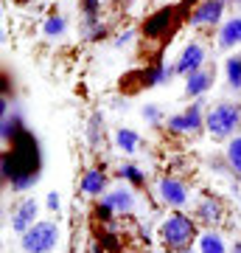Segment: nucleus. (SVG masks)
I'll return each instance as SVG.
<instances>
[{
	"mask_svg": "<svg viewBox=\"0 0 241 253\" xmlns=\"http://www.w3.org/2000/svg\"><path fill=\"white\" fill-rule=\"evenodd\" d=\"M132 208H135V191L129 186H118V189H109L101 197L96 214L101 219H109V214H129Z\"/></svg>",
	"mask_w": 241,
	"mask_h": 253,
	"instance_id": "nucleus-6",
	"label": "nucleus"
},
{
	"mask_svg": "<svg viewBox=\"0 0 241 253\" xmlns=\"http://www.w3.org/2000/svg\"><path fill=\"white\" fill-rule=\"evenodd\" d=\"M171 14H174V11H171V9H163V11H157V17H154V20H149V23H146V34H160L163 28L169 26Z\"/></svg>",
	"mask_w": 241,
	"mask_h": 253,
	"instance_id": "nucleus-22",
	"label": "nucleus"
},
{
	"mask_svg": "<svg viewBox=\"0 0 241 253\" xmlns=\"http://www.w3.org/2000/svg\"><path fill=\"white\" fill-rule=\"evenodd\" d=\"M224 161L230 166V172L236 177H241V135H233L224 146Z\"/></svg>",
	"mask_w": 241,
	"mask_h": 253,
	"instance_id": "nucleus-18",
	"label": "nucleus"
},
{
	"mask_svg": "<svg viewBox=\"0 0 241 253\" xmlns=\"http://www.w3.org/2000/svg\"><path fill=\"white\" fill-rule=\"evenodd\" d=\"M222 217H224V206H222V200L213 197V194H205L199 200L197 211H194V219L202 222V225H216Z\"/></svg>",
	"mask_w": 241,
	"mask_h": 253,
	"instance_id": "nucleus-12",
	"label": "nucleus"
},
{
	"mask_svg": "<svg viewBox=\"0 0 241 253\" xmlns=\"http://www.w3.org/2000/svg\"><path fill=\"white\" fill-rule=\"evenodd\" d=\"M213 79H216V68L205 65V68H199V71L188 73L185 76V93L191 99H202L210 87H213Z\"/></svg>",
	"mask_w": 241,
	"mask_h": 253,
	"instance_id": "nucleus-10",
	"label": "nucleus"
},
{
	"mask_svg": "<svg viewBox=\"0 0 241 253\" xmlns=\"http://www.w3.org/2000/svg\"><path fill=\"white\" fill-rule=\"evenodd\" d=\"M45 206H48V211H59V206H62V197H59V191H48V197H45Z\"/></svg>",
	"mask_w": 241,
	"mask_h": 253,
	"instance_id": "nucleus-27",
	"label": "nucleus"
},
{
	"mask_svg": "<svg viewBox=\"0 0 241 253\" xmlns=\"http://www.w3.org/2000/svg\"><path fill=\"white\" fill-rule=\"evenodd\" d=\"M216 45L222 48V51H230V48L241 45V14H236V17H227L222 26H219Z\"/></svg>",
	"mask_w": 241,
	"mask_h": 253,
	"instance_id": "nucleus-13",
	"label": "nucleus"
},
{
	"mask_svg": "<svg viewBox=\"0 0 241 253\" xmlns=\"http://www.w3.org/2000/svg\"><path fill=\"white\" fill-rule=\"evenodd\" d=\"M36 217H39V203H36L34 197L20 200V206L14 208V214H11V228H14L17 234H26L34 222H39Z\"/></svg>",
	"mask_w": 241,
	"mask_h": 253,
	"instance_id": "nucleus-11",
	"label": "nucleus"
},
{
	"mask_svg": "<svg viewBox=\"0 0 241 253\" xmlns=\"http://www.w3.org/2000/svg\"><path fill=\"white\" fill-rule=\"evenodd\" d=\"M199 253H230L227 251V245H224V236L219 231H205V234H199Z\"/></svg>",
	"mask_w": 241,
	"mask_h": 253,
	"instance_id": "nucleus-17",
	"label": "nucleus"
},
{
	"mask_svg": "<svg viewBox=\"0 0 241 253\" xmlns=\"http://www.w3.org/2000/svg\"><path fill=\"white\" fill-rule=\"evenodd\" d=\"M205 101L197 99L191 107H185L182 113L169 118V132L174 135H188V132H197L199 126H205Z\"/></svg>",
	"mask_w": 241,
	"mask_h": 253,
	"instance_id": "nucleus-5",
	"label": "nucleus"
},
{
	"mask_svg": "<svg viewBox=\"0 0 241 253\" xmlns=\"http://www.w3.org/2000/svg\"><path fill=\"white\" fill-rule=\"evenodd\" d=\"M199 239L197 234V219L188 214H171L160 225V242L166 245V251H182L191 248V242Z\"/></svg>",
	"mask_w": 241,
	"mask_h": 253,
	"instance_id": "nucleus-3",
	"label": "nucleus"
},
{
	"mask_svg": "<svg viewBox=\"0 0 241 253\" xmlns=\"http://www.w3.org/2000/svg\"><path fill=\"white\" fill-rule=\"evenodd\" d=\"M157 197H160L169 208H182V206H188L191 191H188V186L182 180H177V177H160V183H157Z\"/></svg>",
	"mask_w": 241,
	"mask_h": 253,
	"instance_id": "nucleus-7",
	"label": "nucleus"
},
{
	"mask_svg": "<svg viewBox=\"0 0 241 253\" xmlns=\"http://www.w3.org/2000/svg\"><path fill=\"white\" fill-rule=\"evenodd\" d=\"M169 253H194L191 248H182V251H169Z\"/></svg>",
	"mask_w": 241,
	"mask_h": 253,
	"instance_id": "nucleus-29",
	"label": "nucleus"
},
{
	"mask_svg": "<svg viewBox=\"0 0 241 253\" xmlns=\"http://www.w3.org/2000/svg\"><path fill=\"white\" fill-rule=\"evenodd\" d=\"M224 76L233 90H241V54H233L224 59Z\"/></svg>",
	"mask_w": 241,
	"mask_h": 253,
	"instance_id": "nucleus-19",
	"label": "nucleus"
},
{
	"mask_svg": "<svg viewBox=\"0 0 241 253\" xmlns=\"http://www.w3.org/2000/svg\"><path fill=\"white\" fill-rule=\"evenodd\" d=\"M205 126H207V132H210V138L230 141L236 135V129L241 126V104H236V101H219V104H213L205 116Z\"/></svg>",
	"mask_w": 241,
	"mask_h": 253,
	"instance_id": "nucleus-2",
	"label": "nucleus"
},
{
	"mask_svg": "<svg viewBox=\"0 0 241 253\" xmlns=\"http://www.w3.org/2000/svg\"><path fill=\"white\" fill-rule=\"evenodd\" d=\"M42 177V152H39V141L31 132H20L11 141V149L3 152V183L11 191H31Z\"/></svg>",
	"mask_w": 241,
	"mask_h": 253,
	"instance_id": "nucleus-1",
	"label": "nucleus"
},
{
	"mask_svg": "<svg viewBox=\"0 0 241 253\" xmlns=\"http://www.w3.org/2000/svg\"><path fill=\"white\" fill-rule=\"evenodd\" d=\"M99 132H101V116L96 113V116L90 118V129H87V138H90V144L93 146L99 144Z\"/></svg>",
	"mask_w": 241,
	"mask_h": 253,
	"instance_id": "nucleus-25",
	"label": "nucleus"
},
{
	"mask_svg": "<svg viewBox=\"0 0 241 253\" xmlns=\"http://www.w3.org/2000/svg\"><path fill=\"white\" fill-rule=\"evenodd\" d=\"M230 3H233V6H239V9H241V0H230Z\"/></svg>",
	"mask_w": 241,
	"mask_h": 253,
	"instance_id": "nucleus-30",
	"label": "nucleus"
},
{
	"mask_svg": "<svg viewBox=\"0 0 241 253\" xmlns=\"http://www.w3.org/2000/svg\"><path fill=\"white\" fill-rule=\"evenodd\" d=\"M115 146L124 155H135L138 146H140V135H138L135 129H129V126H118L115 129Z\"/></svg>",
	"mask_w": 241,
	"mask_h": 253,
	"instance_id": "nucleus-16",
	"label": "nucleus"
},
{
	"mask_svg": "<svg viewBox=\"0 0 241 253\" xmlns=\"http://www.w3.org/2000/svg\"><path fill=\"white\" fill-rule=\"evenodd\" d=\"M59 245V225L54 219H39L28 228L26 234H20V248L26 253H51Z\"/></svg>",
	"mask_w": 241,
	"mask_h": 253,
	"instance_id": "nucleus-4",
	"label": "nucleus"
},
{
	"mask_svg": "<svg viewBox=\"0 0 241 253\" xmlns=\"http://www.w3.org/2000/svg\"><path fill=\"white\" fill-rule=\"evenodd\" d=\"M230 253H241V242H236V245H233V251Z\"/></svg>",
	"mask_w": 241,
	"mask_h": 253,
	"instance_id": "nucleus-28",
	"label": "nucleus"
},
{
	"mask_svg": "<svg viewBox=\"0 0 241 253\" xmlns=\"http://www.w3.org/2000/svg\"><path fill=\"white\" fill-rule=\"evenodd\" d=\"M132 40H135V31H132V28H126V31H121V34L115 37V42H112V45H115V48H129V45H132Z\"/></svg>",
	"mask_w": 241,
	"mask_h": 253,
	"instance_id": "nucleus-26",
	"label": "nucleus"
},
{
	"mask_svg": "<svg viewBox=\"0 0 241 253\" xmlns=\"http://www.w3.org/2000/svg\"><path fill=\"white\" fill-rule=\"evenodd\" d=\"M177 73V65H154L152 71L143 73V84L146 87H157V84H166V82L174 79Z\"/></svg>",
	"mask_w": 241,
	"mask_h": 253,
	"instance_id": "nucleus-15",
	"label": "nucleus"
},
{
	"mask_svg": "<svg viewBox=\"0 0 241 253\" xmlns=\"http://www.w3.org/2000/svg\"><path fill=\"white\" fill-rule=\"evenodd\" d=\"M118 177H121V180H126L129 186H135V189L146 186V172H143L140 166H135V163H124V166L118 169Z\"/></svg>",
	"mask_w": 241,
	"mask_h": 253,
	"instance_id": "nucleus-20",
	"label": "nucleus"
},
{
	"mask_svg": "<svg viewBox=\"0 0 241 253\" xmlns=\"http://www.w3.org/2000/svg\"><path fill=\"white\" fill-rule=\"evenodd\" d=\"M81 11H84V20H99L101 0H81Z\"/></svg>",
	"mask_w": 241,
	"mask_h": 253,
	"instance_id": "nucleus-24",
	"label": "nucleus"
},
{
	"mask_svg": "<svg viewBox=\"0 0 241 253\" xmlns=\"http://www.w3.org/2000/svg\"><path fill=\"white\" fill-rule=\"evenodd\" d=\"M65 31H68V20L62 14H54V17H48L42 23V34L48 40H59V37H65Z\"/></svg>",
	"mask_w": 241,
	"mask_h": 253,
	"instance_id": "nucleus-21",
	"label": "nucleus"
},
{
	"mask_svg": "<svg viewBox=\"0 0 241 253\" xmlns=\"http://www.w3.org/2000/svg\"><path fill=\"white\" fill-rule=\"evenodd\" d=\"M143 118H146V124L160 126L163 124V110L157 107V104H143Z\"/></svg>",
	"mask_w": 241,
	"mask_h": 253,
	"instance_id": "nucleus-23",
	"label": "nucleus"
},
{
	"mask_svg": "<svg viewBox=\"0 0 241 253\" xmlns=\"http://www.w3.org/2000/svg\"><path fill=\"white\" fill-rule=\"evenodd\" d=\"M79 189L87 197H104L107 194V174L101 172V169H90V172H84Z\"/></svg>",
	"mask_w": 241,
	"mask_h": 253,
	"instance_id": "nucleus-14",
	"label": "nucleus"
},
{
	"mask_svg": "<svg viewBox=\"0 0 241 253\" xmlns=\"http://www.w3.org/2000/svg\"><path fill=\"white\" fill-rule=\"evenodd\" d=\"M199 68H205V45L199 40H191L177 59V73L179 76H188V73L199 71Z\"/></svg>",
	"mask_w": 241,
	"mask_h": 253,
	"instance_id": "nucleus-9",
	"label": "nucleus"
},
{
	"mask_svg": "<svg viewBox=\"0 0 241 253\" xmlns=\"http://www.w3.org/2000/svg\"><path fill=\"white\" fill-rule=\"evenodd\" d=\"M224 3H230V0H202L197 9L191 11V17L188 23L194 28H202V26H216L224 14Z\"/></svg>",
	"mask_w": 241,
	"mask_h": 253,
	"instance_id": "nucleus-8",
	"label": "nucleus"
}]
</instances>
